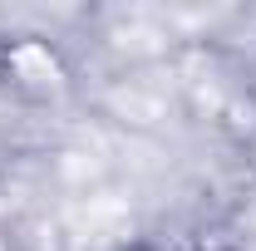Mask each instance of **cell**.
<instances>
[{
	"label": "cell",
	"instance_id": "cell-1",
	"mask_svg": "<svg viewBox=\"0 0 256 251\" xmlns=\"http://www.w3.org/2000/svg\"><path fill=\"white\" fill-rule=\"evenodd\" d=\"M124 251H158L153 242H133V246H124Z\"/></svg>",
	"mask_w": 256,
	"mask_h": 251
}]
</instances>
